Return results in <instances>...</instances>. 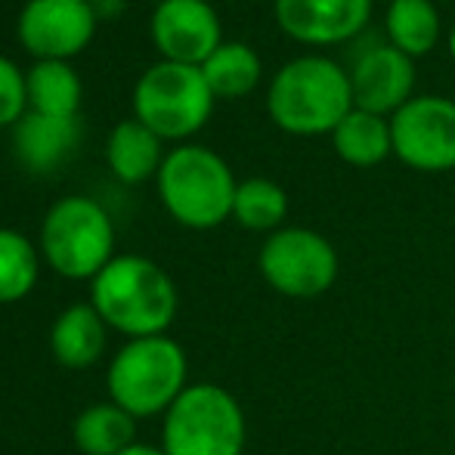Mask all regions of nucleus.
Instances as JSON below:
<instances>
[{
    "label": "nucleus",
    "mask_w": 455,
    "mask_h": 455,
    "mask_svg": "<svg viewBox=\"0 0 455 455\" xmlns=\"http://www.w3.org/2000/svg\"><path fill=\"white\" fill-rule=\"evenodd\" d=\"M93 307L102 323L131 338L164 335L177 316V288L156 260L118 254L93 279Z\"/></svg>",
    "instance_id": "obj_1"
},
{
    "label": "nucleus",
    "mask_w": 455,
    "mask_h": 455,
    "mask_svg": "<svg viewBox=\"0 0 455 455\" xmlns=\"http://www.w3.org/2000/svg\"><path fill=\"white\" fill-rule=\"evenodd\" d=\"M267 108L275 127L298 137L329 133L354 112V87L341 66L323 56H300L275 72Z\"/></svg>",
    "instance_id": "obj_2"
},
{
    "label": "nucleus",
    "mask_w": 455,
    "mask_h": 455,
    "mask_svg": "<svg viewBox=\"0 0 455 455\" xmlns=\"http://www.w3.org/2000/svg\"><path fill=\"white\" fill-rule=\"evenodd\" d=\"M235 189L229 164L204 146H177L158 171L162 204L189 229H214L233 217Z\"/></svg>",
    "instance_id": "obj_3"
},
{
    "label": "nucleus",
    "mask_w": 455,
    "mask_h": 455,
    "mask_svg": "<svg viewBox=\"0 0 455 455\" xmlns=\"http://www.w3.org/2000/svg\"><path fill=\"white\" fill-rule=\"evenodd\" d=\"M186 390V354L168 335L133 338L108 365L112 403L133 419L168 412Z\"/></svg>",
    "instance_id": "obj_4"
},
{
    "label": "nucleus",
    "mask_w": 455,
    "mask_h": 455,
    "mask_svg": "<svg viewBox=\"0 0 455 455\" xmlns=\"http://www.w3.org/2000/svg\"><path fill=\"white\" fill-rule=\"evenodd\" d=\"M164 455H242L245 412L229 390L192 384L164 415Z\"/></svg>",
    "instance_id": "obj_5"
},
{
    "label": "nucleus",
    "mask_w": 455,
    "mask_h": 455,
    "mask_svg": "<svg viewBox=\"0 0 455 455\" xmlns=\"http://www.w3.org/2000/svg\"><path fill=\"white\" fill-rule=\"evenodd\" d=\"M47 264L66 279H96L115 258V227L100 202L87 196L60 198L41 227Z\"/></svg>",
    "instance_id": "obj_6"
},
{
    "label": "nucleus",
    "mask_w": 455,
    "mask_h": 455,
    "mask_svg": "<svg viewBox=\"0 0 455 455\" xmlns=\"http://www.w3.org/2000/svg\"><path fill=\"white\" fill-rule=\"evenodd\" d=\"M214 108V93L198 66L156 62L133 87V118L162 140H183L202 131Z\"/></svg>",
    "instance_id": "obj_7"
},
{
    "label": "nucleus",
    "mask_w": 455,
    "mask_h": 455,
    "mask_svg": "<svg viewBox=\"0 0 455 455\" xmlns=\"http://www.w3.org/2000/svg\"><path fill=\"white\" fill-rule=\"evenodd\" d=\"M258 264L267 285L285 298H319L338 279V254L331 242L304 227L270 233Z\"/></svg>",
    "instance_id": "obj_8"
},
{
    "label": "nucleus",
    "mask_w": 455,
    "mask_h": 455,
    "mask_svg": "<svg viewBox=\"0 0 455 455\" xmlns=\"http://www.w3.org/2000/svg\"><path fill=\"white\" fill-rule=\"evenodd\" d=\"M394 152L403 164L427 174L455 168V102L415 96L390 121Z\"/></svg>",
    "instance_id": "obj_9"
},
{
    "label": "nucleus",
    "mask_w": 455,
    "mask_h": 455,
    "mask_svg": "<svg viewBox=\"0 0 455 455\" xmlns=\"http://www.w3.org/2000/svg\"><path fill=\"white\" fill-rule=\"evenodd\" d=\"M16 31L31 56L68 62L93 41L96 6L91 0H28Z\"/></svg>",
    "instance_id": "obj_10"
},
{
    "label": "nucleus",
    "mask_w": 455,
    "mask_h": 455,
    "mask_svg": "<svg viewBox=\"0 0 455 455\" xmlns=\"http://www.w3.org/2000/svg\"><path fill=\"white\" fill-rule=\"evenodd\" d=\"M152 41L168 62L202 66L220 47V19L208 0H162L152 12Z\"/></svg>",
    "instance_id": "obj_11"
},
{
    "label": "nucleus",
    "mask_w": 455,
    "mask_h": 455,
    "mask_svg": "<svg viewBox=\"0 0 455 455\" xmlns=\"http://www.w3.org/2000/svg\"><path fill=\"white\" fill-rule=\"evenodd\" d=\"M350 87H354L356 108L381 115V118L387 112L396 115L412 100V87H415L412 56L396 50L394 44H381V47L365 50L354 66Z\"/></svg>",
    "instance_id": "obj_12"
},
{
    "label": "nucleus",
    "mask_w": 455,
    "mask_h": 455,
    "mask_svg": "<svg viewBox=\"0 0 455 455\" xmlns=\"http://www.w3.org/2000/svg\"><path fill=\"white\" fill-rule=\"evenodd\" d=\"M371 0H275L282 31L304 44H341L369 22Z\"/></svg>",
    "instance_id": "obj_13"
},
{
    "label": "nucleus",
    "mask_w": 455,
    "mask_h": 455,
    "mask_svg": "<svg viewBox=\"0 0 455 455\" xmlns=\"http://www.w3.org/2000/svg\"><path fill=\"white\" fill-rule=\"evenodd\" d=\"M78 118H50L41 112H25L12 127V152L35 174L60 168L78 146Z\"/></svg>",
    "instance_id": "obj_14"
},
{
    "label": "nucleus",
    "mask_w": 455,
    "mask_h": 455,
    "mask_svg": "<svg viewBox=\"0 0 455 455\" xmlns=\"http://www.w3.org/2000/svg\"><path fill=\"white\" fill-rule=\"evenodd\" d=\"M106 162L121 183L133 186L149 180L152 174L158 177L164 162L162 137L137 118L121 121V124L112 127V133L106 140Z\"/></svg>",
    "instance_id": "obj_15"
},
{
    "label": "nucleus",
    "mask_w": 455,
    "mask_h": 455,
    "mask_svg": "<svg viewBox=\"0 0 455 455\" xmlns=\"http://www.w3.org/2000/svg\"><path fill=\"white\" fill-rule=\"evenodd\" d=\"M53 356L66 369H87L106 347V323L93 304H75L60 313L50 331Z\"/></svg>",
    "instance_id": "obj_16"
},
{
    "label": "nucleus",
    "mask_w": 455,
    "mask_h": 455,
    "mask_svg": "<svg viewBox=\"0 0 455 455\" xmlns=\"http://www.w3.org/2000/svg\"><path fill=\"white\" fill-rule=\"evenodd\" d=\"M28 84V108L50 118H78L81 108V78L62 60H37L25 72Z\"/></svg>",
    "instance_id": "obj_17"
},
{
    "label": "nucleus",
    "mask_w": 455,
    "mask_h": 455,
    "mask_svg": "<svg viewBox=\"0 0 455 455\" xmlns=\"http://www.w3.org/2000/svg\"><path fill=\"white\" fill-rule=\"evenodd\" d=\"M335 152L354 168H375L394 152V133L381 115L363 112L354 106V112L331 131Z\"/></svg>",
    "instance_id": "obj_18"
},
{
    "label": "nucleus",
    "mask_w": 455,
    "mask_h": 455,
    "mask_svg": "<svg viewBox=\"0 0 455 455\" xmlns=\"http://www.w3.org/2000/svg\"><path fill=\"white\" fill-rule=\"evenodd\" d=\"M198 68H202L214 100H239V96L251 93L260 81V56L242 41L220 44Z\"/></svg>",
    "instance_id": "obj_19"
},
{
    "label": "nucleus",
    "mask_w": 455,
    "mask_h": 455,
    "mask_svg": "<svg viewBox=\"0 0 455 455\" xmlns=\"http://www.w3.org/2000/svg\"><path fill=\"white\" fill-rule=\"evenodd\" d=\"M133 415L115 403H93L75 421V443L84 455H118L133 446Z\"/></svg>",
    "instance_id": "obj_20"
},
{
    "label": "nucleus",
    "mask_w": 455,
    "mask_h": 455,
    "mask_svg": "<svg viewBox=\"0 0 455 455\" xmlns=\"http://www.w3.org/2000/svg\"><path fill=\"white\" fill-rule=\"evenodd\" d=\"M387 35L406 56L431 53L440 37V16L431 0H394L387 10Z\"/></svg>",
    "instance_id": "obj_21"
},
{
    "label": "nucleus",
    "mask_w": 455,
    "mask_h": 455,
    "mask_svg": "<svg viewBox=\"0 0 455 455\" xmlns=\"http://www.w3.org/2000/svg\"><path fill=\"white\" fill-rule=\"evenodd\" d=\"M288 214V196L279 183L264 180V177H254V180L239 183L233 202V217L245 229L254 233H275L279 223Z\"/></svg>",
    "instance_id": "obj_22"
},
{
    "label": "nucleus",
    "mask_w": 455,
    "mask_h": 455,
    "mask_svg": "<svg viewBox=\"0 0 455 455\" xmlns=\"http://www.w3.org/2000/svg\"><path fill=\"white\" fill-rule=\"evenodd\" d=\"M41 260L22 233L0 229V304L22 300L35 288Z\"/></svg>",
    "instance_id": "obj_23"
},
{
    "label": "nucleus",
    "mask_w": 455,
    "mask_h": 455,
    "mask_svg": "<svg viewBox=\"0 0 455 455\" xmlns=\"http://www.w3.org/2000/svg\"><path fill=\"white\" fill-rule=\"evenodd\" d=\"M28 112V84L10 56H0V127H16Z\"/></svg>",
    "instance_id": "obj_24"
},
{
    "label": "nucleus",
    "mask_w": 455,
    "mask_h": 455,
    "mask_svg": "<svg viewBox=\"0 0 455 455\" xmlns=\"http://www.w3.org/2000/svg\"><path fill=\"white\" fill-rule=\"evenodd\" d=\"M118 455H164V450H156V446H146V443H133Z\"/></svg>",
    "instance_id": "obj_25"
},
{
    "label": "nucleus",
    "mask_w": 455,
    "mask_h": 455,
    "mask_svg": "<svg viewBox=\"0 0 455 455\" xmlns=\"http://www.w3.org/2000/svg\"><path fill=\"white\" fill-rule=\"evenodd\" d=\"M450 50H452V60H455V28H452V37H450Z\"/></svg>",
    "instance_id": "obj_26"
},
{
    "label": "nucleus",
    "mask_w": 455,
    "mask_h": 455,
    "mask_svg": "<svg viewBox=\"0 0 455 455\" xmlns=\"http://www.w3.org/2000/svg\"><path fill=\"white\" fill-rule=\"evenodd\" d=\"M387 4H394V0H387Z\"/></svg>",
    "instance_id": "obj_27"
}]
</instances>
